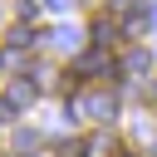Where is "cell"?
Returning <instances> with one entry per match:
<instances>
[{
    "mask_svg": "<svg viewBox=\"0 0 157 157\" xmlns=\"http://www.w3.org/2000/svg\"><path fill=\"white\" fill-rule=\"evenodd\" d=\"M74 74L78 78H113V59H108V49H88V54H78V64H74Z\"/></svg>",
    "mask_w": 157,
    "mask_h": 157,
    "instance_id": "obj_1",
    "label": "cell"
},
{
    "mask_svg": "<svg viewBox=\"0 0 157 157\" xmlns=\"http://www.w3.org/2000/svg\"><path fill=\"white\" fill-rule=\"evenodd\" d=\"M59 157H88V142H59Z\"/></svg>",
    "mask_w": 157,
    "mask_h": 157,
    "instance_id": "obj_4",
    "label": "cell"
},
{
    "mask_svg": "<svg viewBox=\"0 0 157 157\" xmlns=\"http://www.w3.org/2000/svg\"><path fill=\"white\" fill-rule=\"evenodd\" d=\"M123 157H132V152H123Z\"/></svg>",
    "mask_w": 157,
    "mask_h": 157,
    "instance_id": "obj_5",
    "label": "cell"
},
{
    "mask_svg": "<svg viewBox=\"0 0 157 157\" xmlns=\"http://www.w3.org/2000/svg\"><path fill=\"white\" fill-rule=\"evenodd\" d=\"M88 157H123V147H118V137L98 132V137H88Z\"/></svg>",
    "mask_w": 157,
    "mask_h": 157,
    "instance_id": "obj_3",
    "label": "cell"
},
{
    "mask_svg": "<svg viewBox=\"0 0 157 157\" xmlns=\"http://www.w3.org/2000/svg\"><path fill=\"white\" fill-rule=\"evenodd\" d=\"M5 103H10V108H25V103H34V78H15V83L5 88Z\"/></svg>",
    "mask_w": 157,
    "mask_h": 157,
    "instance_id": "obj_2",
    "label": "cell"
}]
</instances>
